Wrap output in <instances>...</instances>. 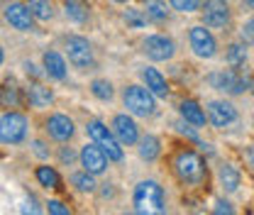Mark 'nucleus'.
<instances>
[{"mask_svg": "<svg viewBox=\"0 0 254 215\" xmlns=\"http://www.w3.org/2000/svg\"><path fill=\"white\" fill-rule=\"evenodd\" d=\"M245 156H247V161H250V166L254 169V144H250L247 147V152H245Z\"/></svg>", "mask_w": 254, "mask_h": 215, "instance_id": "37", "label": "nucleus"}, {"mask_svg": "<svg viewBox=\"0 0 254 215\" xmlns=\"http://www.w3.org/2000/svg\"><path fill=\"white\" fill-rule=\"evenodd\" d=\"M242 42H250V44H254V17H252V20H247V22L242 25Z\"/></svg>", "mask_w": 254, "mask_h": 215, "instance_id": "34", "label": "nucleus"}, {"mask_svg": "<svg viewBox=\"0 0 254 215\" xmlns=\"http://www.w3.org/2000/svg\"><path fill=\"white\" fill-rule=\"evenodd\" d=\"M144 12H147L149 20H154V22H164V20L169 17V10H166V2H164V0H147Z\"/></svg>", "mask_w": 254, "mask_h": 215, "instance_id": "29", "label": "nucleus"}, {"mask_svg": "<svg viewBox=\"0 0 254 215\" xmlns=\"http://www.w3.org/2000/svg\"><path fill=\"white\" fill-rule=\"evenodd\" d=\"M218 179H220V186L227 193H235L240 188V184H242V176H240V171L232 164H220L218 166Z\"/></svg>", "mask_w": 254, "mask_h": 215, "instance_id": "22", "label": "nucleus"}, {"mask_svg": "<svg viewBox=\"0 0 254 215\" xmlns=\"http://www.w3.org/2000/svg\"><path fill=\"white\" fill-rule=\"evenodd\" d=\"M123 105L134 118H154L157 115V95L139 83H129L123 88Z\"/></svg>", "mask_w": 254, "mask_h": 215, "instance_id": "2", "label": "nucleus"}, {"mask_svg": "<svg viewBox=\"0 0 254 215\" xmlns=\"http://www.w3.org/2000/svg\"><path fill=\"white\" fill-rule=\"evenodd\" d=\"M44 135L59 144H66L76 137V123L66 113H52L44 118Z\"/></svg>", "mask_w": 254, "mask_h": 215, "instance_id": "7", "label": "nucleus"}, {"mask_svg": "<svg viewBox=\"0 0 254 215\" xmlns=\"http://www.w3.org/2000/svg\"><path fill=\"white\" fill-rule=\"evenodd\" d=\"M86 132H88V137L93 140L98 147H103V152L110 156V161H123L125 147H123L120 140L115 137L113 127H108V125L100 123V120H88V123H86Z\"/></svg>", "mask_w": 254, "mask_h": 215, "instance_id": "5", "label": "nucleus"}, {"mask_svg": "<svg viewBox=\"0 0 254 215\" xmlns=\"http://www.w3.org/2000/svg\"><path fill=\"white\" fill-rule=\"evenodd\" d=\"M179 113H181V118L189 125H193V127H205V123H208V113H205L195 100H184V103L179 105Z\"/></svg>", "mask_w": 254, "mask_h": 215, "instance_id": "19", "label": "nucleus"}, {"mask_svg": "<svg viewBox=\"0 0 254 215\" xmlns=\"http://www.w3.org/2000/svg\"><path fill=\"white\" fill-rule=\"evenodd\" d=\"M113 2H129V0H113Z\"/></svg>", "mask_w": 254, "mask_h": 215, "instance_id": "40", "label": "nucleus"}, {"mask_svg": "<svg viewBox=\"0 0 254 215\" xmlns=\"http://www.w3.org/2000/svg\"><path fill=\"white\" fill-rule=\"evenodd\" d=\"M30 135V120L20 110H7L0 118V142L2 144H22Z\"/></svg>", "mask_w": 254, "mask_h": 215, "instance_id": "6", "label": "nucleus"}, {"mask_svg": "<svg viewBox=\"0 0 254 215\" xmlns=\"http://www.w3.org/2000/svg\"><path fill=\"white\" fill-rule=\"evenodd\" d=\"M137 154H139L142 161H154V159H159V154H161V142H159V137L149 135V132L142 135L139 142H137Z\"/></svg>", "mask_w": 254, "mask_h": 215, "instance_id": "20", "label": "nucleus"}, {"mask_svg": "<svg viewBox=\"0 0 254 215\" xmlns=\"http://www.w3.org/2000/svg\"><path fill=\"white\" fill-rule=\"evenodd\" d=\"M149 20V15L144 10H137V7H127L125 10V22L129 27H144Z\"/></svg>", "mask_w": 254, "mask_h": 215, "instance_id": "30", "label": "nucleus"}, {"mask_svg": "<svg viewBox=\"0 0 254 215\" xmlns=\"http://www.w3.org/2000/svg\"><path fill=\"white\" fill-rule=\"evenodd\" d=\"M132 206L137 213H164L166 211V193L152 179L139 181L132 193Z\"/></svg>", "mask_w": 254, "mask_h": 215, "instance_id": "3", "label": "nucleus"}, {"mask_svg": "<svg viewBox=\"0 0 254 215\" xmlns=\"http://www.w3.org/2000/svg\"><path fill=\"white\" fill-rule=\"evenodd\" d=\"M32 152L37 154L39 159H49V156H52V149H49V144H47L44 140H34V142H32Z\"/></svg>", "mask_w": 254, "mask_h": 215, "instance_id": "32", "label": "nucleus"}, {"mask_svg": "<svg viewBox=\"0 0 254 215\" xmlns=\"http://www.w3.org/2000/svg\"><path fill=\"white\" fill-rule=\"evenodd\" d=\"M210 83L215 91L230 93V95H240V93L250 91V78H245L237 69H225V71H215L210 73Z\"/></svg>", "mask_w": 254, "mask_h": 215, "instance_id": "8", "label": "nucleus"}, {"mask_svg": "<svg viewBox=\"0 0 254 215\" xmlns=\"http://www.w3.org/2000/svg\"><path fill=\"white\" fill-rule=\"evenodd\" d=\"M252 91H254V88H252Z\"/></svg>", "mask_w": 254, "mask_h": 215, "instance_id": "41", "label": "nucleus"}, {"mask_svg": "<svg viewBox=\"0 0 254 215\" xmlns=\"http://www.w3.org/2000/svg\"><path fill=\"white\" fill-rule=\"evenodd\" d=\"M139 78H142V83L154 93L157 98H166L169 95V83H166V78H164V73L159 69H154V66L139 69Z\"/></svg>", "mask_w": 254, "mask_h": 215, "instance_id": "18", "label": "nucleus"}, {"mask_svg": "<svg viewBox=\"0 0 254 215\" xmlns=\"http://www.w3.org/2000/svg\"><path fill=\"white\" fill-rule=\"evenodd\" d=\"M2 62H5V49H2V44H0V66H2Z\"/></svg>", "mask_w": 254, "mask_h": 215, "instance_id": "38", "label": "nucleus"}, {"mask_svg": "<svg viewBox=\"0 0 254 215\" xmlns=\"http://www.w3.org/2000/svg\"><path fill=\"white\" fill-rule=\"evenodd\" d=\"M225 59H227V66H232V69L245 66V62H247V47L240 44V42H232L227 47V52H225Z\"/></svg>", "mask_w": 254, "mask_h": 215, "instance_id": "27", "label": "nucleus"}, {"mask_svg": "<svg viewBox=\"0 0 254 215\" xmlns=\"http://www.w3.org/2000/svg\"><path fill=\"white\" fill-rule=\"evenodd\" d=\"M2 17H5V22L12 27V30L17 32H34V15H32L30 5L27 2H20V0H15V2H7L5 5V10H2Z\"/></svg>", "mask_w": 254, "mask_h": 215, "instance_id": "11", "label": "nucleus"}, {"mask_svg": "<svg viewBox=\"0 0 254 215\" xmlns=\"http://www.w3.org/2000/svg\"><path fill=\"white\" fill-rule=\"evenodd\" d=\"M25 100V88H17L12 81H5V86L0 88V103L5 108H20Z\"/></svg>", "mask_w": 254, "mask_h": 215, "instance_id": "23", "label": "nucleus"}, {"mask_svg": "<svg viewBox=\"0 0 254 215\" xmlns=\"http://www.w3.org/2000/svg\"><path fill=\"white\" fill-rule=\"evenodd\" d=\"M88 88H91V95L98 98L100 103H110V100L115 98V86H113L108 78H93Z\"/></svg>", "mask_w": 254, "mask_h": 215, "instance_id": "25", "label": "nucleus"}, {"mask_svg": "<svg viewBox=\"0 0 254 215\" xmlns=\"http://www.w3.org/2000/svg\"><path fill=\"white\" fill-rule=\"evenodd\" d=\"M205 108H208L205 110L208 113V123L213 125V127H218V130H225V127L237 123V108L230 100H225V98L210 100Z\"/></svg>", "mask_w": 254, "mask_h": 215, "instance_id": "15", "label": "nucleus"}, {"mask_svg": "<svg viewBox=\"0 0 254 215\" xmlns=\"http://www.w3.org/2000/svg\"><path fill=\"white\" fill-rule=\"evenodd\" d=\"M76 156H78V154L73 152L71 147H62V149H59V161H62L64 166H66V164H71V161H73Z\"/></svg>", "mask_w": 254, "mask_h": 215, "instance_id": "35", "label": "nucleus"}, {"mask_svg": "<svg viewBox=\"0 0 254 215\" xmlns=\"http://www.w3.org/2000/svg\"><path fill=\"white\" fill-rule=\"evenodd\" d=\"M47 211L54 215H68L71 213V208L68 206H64L62 201H47Z\"/></svg>", "mask_w": 254, "mask_h": 215, "instance_id": "33", "label": "nucleus"}, {"mask_svg": "<svg viewBox=\"0 0 254 215\" xmlns=\"http://www.w3.org/2000/svg\"><path fill=\"white\" fill-rule=\"evenodd\" d=\"M34 179L44 186V188H54V191L62 188V176H59V171H57L54 166H47V164L37 166V169H34Z\"/></svg>", "mask_w": 254, "mask_h": 215, "instance_id": "24", "label": "nucleus"}, {"mask_svg": "<svg viewBox=\"0 0 254 215\" xmlns=\"http://www.w3.org/2000/svg\"><path fill=\"white\" fill-rule=\"evenodd\" d=\"M25 98H27V103L32 108L42 110V108H49L54 103V91L49 86H44L42 81H30L27 88H25Z\"/></svg>", "mask_w": 254, "mask_h": 215, "instance_id": "17", "label": "nucleus"}, {"mask_svg": "<svg viewBox=\"0 0 254 215\" xmlns=\"http://www.w3.org/2000/svg\"><path fill=\"white\" fill-rule=\"evenodd\" d=\"M62 5L66 20H71L76 25H83L88 20V15H91V10H88V5L83 0H62Z\"/></svg>", "mask_w": 254, "mask_h": 215, "instance_id": "21", "label": "nucleus"}, {"mask_svg": "<svg viewBox=\"0 0 254 215\" xmlns=\"http://www.w3.org/2000/svg\"><path fill=\"white\" fill-rule=\"evenodd\" d=\"M71 184L76 191H81V193H95L98 191V184H95V176L91 171H76V174H71Z\"/></svg>", "mask_w": 254, "mask_h": 215, "instance_id": "26", "label": "nucleus"}, {"mask_svg": "<svg viewBox=\"0 0 254 215\" xmlns=\"http://www.w3.org/2000/svg\"><path fill=\"white\" fill-rule=\"evenodd\" d=\"M64 54L68 64L78 71H91L95 66V52H93V44L81 37V34H68L64 39Z\"/></svg>", "mask_w": 254, "mask_h": 215, "instance_id": "4", "label": "nucleus"}, {"mask_svg": "<svg viewBox=\"0 0 254 215\" xmlns=\"http://www.w3.org/2000/svg\"><path fill=\"white\" fill-rule=\"evenodd\" d=\"M215 213H235V211H232V206H230L227 201H220V203L215 206Z\"/></svg>", "mask_w": 254, "mask_h": 215, "instance_id": "36", "label": "nucleus"}, {"mask_svg": "<svg viewBox=\"0 0 254 215\" xmlns=\"http://www.w3.org/2000/svg\"><path fill=\"white\" fill-rule=\"evenodd\" d=\"M42 69H44V76L52 81H66L68 76V64L57 49H47L42 54Z\"/></svg>", "mask_w": 254, "mask_h": 215, "instance_id": "16", "label": "nucleus"}, {"mask_svg": "<svg viewBox=\"0 0 254 215\" xmlns=\"http://www.w3.org/2000/svg\"><path fill=\"white\" fill-rule=\"evenodd\" d=\"M110 127H113V132H115V137L120 140L123 147H134L139 142V137H142L139 135V127H137L134 118H132V113H118V115H113Z\"/></svg>", "mask_w": 254, "mask_h": 215, "instance_id": "14", "label": "nucleus"}, {"mask_svg": "<svg viewBox=\"0 0 254 215\" xmlns=\"http://www.w3.org/2000/svg\"><path fill=\"white\" fill-rule=\"evenodd\" d=\"M200 15L203 25H208L210 30H225L232 22V7L227 5V0H205L200 5Z\"/></svg>", "mask_w": 254, "mask_h": 215, "instance_id": "9", "label": "nucleus"}, {"mask_svg": "<svg viewBox=\"0 0 254 215\" xmlns=\"http://www.w3.org/2000/svg\"><path fill=\"white\" fill-rule=\"evenodd\" d=\"M78 161H81V166H83L86 171H91L93 176H100V174H105V171H108L110 156L103 152V147H98L93 140H91L88 144H83V147H81V152H78Z\"/></svg>", "mask_w": 254, "mask_h": 215, "instance_id": "13", "label": "nucleus"}, {"mask_svg": "<svg viewBox=\"0 0 254 215\" xmlns=\"http://www.w3.org/2000/svg\"><path fill=\"white\" fill-rule=\"evenodd\" d=\"M169 5H171L176 12H186V15H189V12H198L203 2H200V0H169Z\"/></svg>", "mask_w": 254, "mask_h": 215, "instance_id": "31", "label": "nucleus"}, {"mask_svg": "<svg viewBox=\"0 0 254 215\" xmlns=\"http://www.w3.org/2000/svg\"><path fill=\"white\" fill-rule=\"evenodd\" d=\"M189 42L190 49L198 59H213L218 54V42L213 37V32L208 25H195L189 30Z\"/></svg>", "mask_w": 254, "mask_h": 215, "instance_id": "10", "label": "nucleus"}, {"mask_svg": "<svg viewBox=\"0 0 254 215\" xmlns=\"http://www.w3.org/2000/svg\"><path fill=\"white\" fill-rule=\"evenodd\" d=\"M171 166H174L176 179L181 184H189V186L203 184L205 181V174H208L203 156L198 152H193V149H179L176 156H174V161H171Z\"/></svg>", "mask_w": 254, "mask_h": 215, "instance_id": "1", "label": "nucleus"}, {"mask_svg": "<svg viewBox=\"0 0 254 215\" xmlns=\"http://www.w3.org/2000/svg\"><path fill=\"white\" fill-rule=\"evenodd\" d=\"M245 5H247V7H252V10H254V0H245Z\"/></svg>", "mask_w": 254, "mask_h": 215, "instance_id": "39", "label": "nucleus"}, {"mask_svg": "<svg viewBox=\"0 0 254 215\" xmlns=\"http://www.w3.org/2000/svg\"><path fill=\"white\" fill-rule=\"evenodd\" d=\"M27 5H30V10L37 22H49L54 17V7H52L49 0H27Z\"/></svg>", "mask_w": 254, "mask_h": 215, "instance_id": "28", "label": "nucleus"}, {"mask_svg": "<svg viewBox=\"0 0 254 215\" xmlns=\"http://www.w3.org/2000/svg\"><path fill=\"white\" fill-rule=\"evenodd\" d=\"M142 52H144V57L152 59V62H169V59H174V54H176V44H174V39L166 37V34H149V37H144V42H142Z\"/></svg>", "mask_w": 254, "mask_h": 215, "instance_id": "12", "label": "nucleus"}]
</instances>
